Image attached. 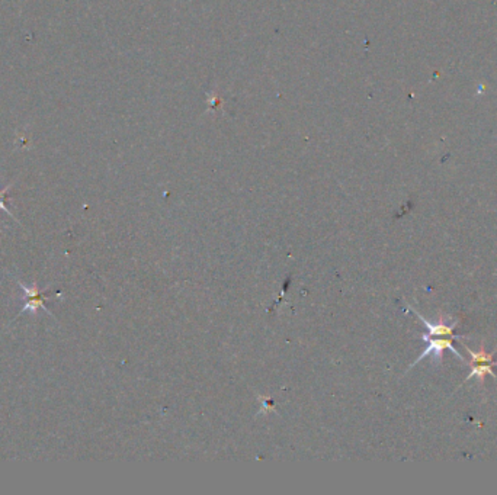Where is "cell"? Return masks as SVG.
Returning a JSON list of instances; mask_svg holds the SVG:
<instances>
[{"instance_id":"1","label":"cell","mask_w":497,"mask_h":495,"mask_svg":"<svg viewBox=\"0 0 497 495\" xmlns=\"http://www.w3.org/2000/svg\"><path fill=\"white\" fill-rule=\"evenodd\" d=\"M467 352L470 353L471 356V373L467 376V379H464V382L472 379L474 376H476L479 379L480 384H483V380L487 375L493 376V379L497 382V375L493 372V366H497V362H493V354L487 353L484 346L482 345L480 350L477 353H474L472 350H470L468 347H465Z\"/></svg>"},{"instance_id":"5","label":"cell","mask_w":497,"mask_h":495,"mask_svg":"<svg viewBox=\"0 0 497 495\" xmlns=\"http://www.w3.org/2000/svg\"><path fill=\"white\" fill-rule=\"evenodd\" d=\"M13 186V184H11V185H8L4 191H0V210H2V211H5L8 215H11L13 219H16V217L13 215V212L5 205V198H6V195H8V192L11 191V188Z\"/></svg>"},{"instance_id":"2","label":"cell","mask_w":497,"mask_h":495,"mask_svg":"<svg viewBox=\"0 0 497 495\" xmlns=\"http://www.w3.org/2000/svg\"><path fill=\"white\" fill-rule=\"evenodd\" d=\"M422 339L427 343V347H426V350L422 353V356L416 360V362H415L410 368H413L416 364L422 362V360H423L424 357H427L429 354H434L435 359L439 362V360H442V353H443L445 349L451 350L460 360H463V362H465V359H464V357L460 354V352L454 347L453 339H443V337H442V339H432V337L427 335V334H424V335L422 337Z\"/></svg>"},{"instance_id":"4","label":"cell","mask_w":497,"mask_h":495,"mask_svg":"<svg viewBox=\"0 0 497 495\" xmlns=\"http://www.w3.org/2000/svg\"><path fill=\"white\" fill-rule=\"evenodd\" d=\"M416 315H417V319H420V321L424 324V327L427 328V335H439V337H453V339H464V335H455L454 334V328L455 326L458 324L457 321L453 323V324H445L443 320H442V314H439V323L434 324V323H429L426 319H423L422 315L416 311V309H412Z\"/></svg>"},{"instance_id":"3","label":"cell","mask_w":497,"mask_h":495,"mask_svg":"<svg viewBox=\"0 0 497 495\" xmlns=\"http://www.w3.org/2000/svg\"><path fill=\"white\" fill-rule=\"evenodd\" d=\"M18 285H19V288H20L22 290H24V294H25V297H27V304H25L24 307H22L19 315H22L24 312H31V314L35 315V314L38 312V308L44 309L45 312L51 314L50 309H49L47 307H45V300H47V297H45V292L39 290V288H38L37 283H34L32 286H27L24 282L18 281Z\"/></svg>"}]
</instances>
